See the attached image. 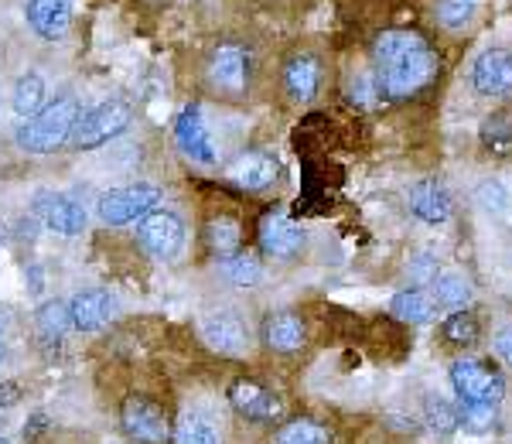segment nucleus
I'll list each match as a JSON object with an SVG mask.
<instances>
[{
    "label": "nucleus",
    "mask_w": 512,
    "mask_h": 444,
    "mask_svg": "<svg viewBox=\"0 0 512 444\" xmlns=\"http://www.w3.org/2000/svg\"><path fill=\"white\" fill-rule=\"evenodd\" d=\"M219 270L233 287H256L263 281V263L256 257H250V253H243V250L229 253V257L219 263Z\"/></svg>",
    "instance_id": "b1692460"
},
{
    "label": "nucleus",
    "mask_w": 512,
    "mask_h": 444,
    "mask_svg": "<svg viewBox=\"0 0 512 444\" xmlns=\"http://www.w3.org/2000/svg\"><path fill=\"white\" fill-rule=\"evenodd\" d=\"M434 301L441 304V308H451V311H465L468 301H472V281H468L465 274H437L434 281Z\"/></svg>",
    "instance_id": "4be33fe9"
},
{
    "label": "nucleus",
    "mask_w": 512,
    "mask_h": 444,
    "mask_svg": "<svg viewBox=\"0 0 512 444\" xmlns=\"http://www.w3.org/2000/svg\"><path fill=\"white\" fill-rule=\"evenodd\" d=\"M117 315V298L110 291H79L69 301V318L72 328L79 332H99L103 325H110V318Z\"/></svg>",
    "instance_id": "4468645a"
},
{
    "label": "nucleus",
    "mask_w": 512,
    "mask_h": 444,
    "mask_svg": "<svg viewBox=\"0 0 512 444\" xmlns=\"http://www.w3.org/2000/svg\"><path fill=\"white\" fill-rule=\"evenodd\" d=\"M35 325H38V335L45 342H59L65 339V332L72 328V318H69V304L62 301H45L35 315Z\"/></svg>",
    "instance_id": "a878e982"
},
{
    "label": "nucleus",
    "mask_w": 512,
    "mask_h": 444,
    "mask_svg": "<svg viewBox=\"0 0 512 444\" xmlns=\"http://www.w3.org/2000/svg\"><path fill=\"white\" fill-rule=\"evenodd\" d=\"M410 277H414L417 284H434L437 281V260L427 257V253H420L414 260V267H410Z\"/></svg>",
    "instance_id": "f704fd0d"
},
{
    "label": "nucleus",
    "mask_w": 512,
    "mask_h": 444,
    "mask_svg": "<svg viewBox=\"0 0 512 444\" xmlns=\"http://www.w3.org/2000/svg\"><path fill=\"white\" fill-rule=\"evenodd\" d=\"M263 339H267L274 352H297L304 339H308V328H304L301 315H294V311H277L263 325Z\"/></svg>",
    "instance_id": "aec40b11"
},
{
    "label": "nucleus",
    "mask_w": 512,
    "mask_h": 444,
    "mask_svg": "<svg viewBox=\"0 0 512 444\" xmlns=\"http://www.w3.org/2000/svg\"><path fill=\"white\" fill-rule=\"evenodd\" d=\"M79 117H82V106L76 96H55L52 103L41 106L35 117L21 123L14 141L28 154H52L62 144H69Z\"/></svg>",
    "instance_id": "f03ea898"
},
{
    "label": "nucleus",
    "mask_w": 512,
    "mask_h": 444,
    "mask_svg": "<svg viewBox=\"0 0 512 444\" xmlns=\"http://www.w3.org/2000/svg\"><path fill=\"white\" fill-rule=\"evenodd\" d=\"M175 444H222V438H219L216 427H212L209 417L185 414V417H181V424H178Z\"/></svg>",
    "instance_id": "c85d7f7f"
},
{
    "label": "nucleus",
    "mask_w": 512,
    "mask_h": 444,
    "mask_svg": "<svg viewBox=\"0 0 512 444\" xmlns=\"http://www.w3.org/2000/svg\"><path fill=\"white\" fill-rule=\"evenodd\" d=\"M130 120H134V110H130L127 103H120V100L99 103V106H93V110L79 117L76 130H72V137H69V144L76 147V151H93V147L113 141V137H120L123 130L130 127Z\"/></svg>",
    "instance_id": "20e7f679"
},
{
    "label": "nucleus",
    "mask_w": 512,
    "mask_h": 444,
    "mask_svg": "<svg viewBox=\"0 0 512 444\" xmlns=\"http://www.w3.org/2000/svg\"><path fill=\"white\" fill-rule=\"evenodd\" d=\"M441 332L451 345H475L478 342V318L472 311H451V318L441 325Z\"/></svg>",
    "instance_id": "7c9ffc66"
},
{
    "label": "nucleus",
    "mask_w": 512,
    "mask_h": 444,
    "mask_svg": "<svg viewBox=\"0 0 512 444\" xmlns=\"http://www.w3.org/2000/svg\"><path fill=\"white\" fill-rule=\"evenodd\" d=\"M229 400H233V407L239 410V414L250 417V421H256V424H270V421H277V417L284 414V404H280L277 393L263 390L260 383H250V380L233 383Z\"/></svg>",
    "instance_id": "2eb2a0df"
},
{
    "label": "nucleus",
    "mask_w": 512,
    "mask_h": 444,
    "mask_svg": "<svg viewBox=\"0 0 512 444\" xmlns=\"http://www.w3.org/2000/svg\"><path fill=\"white\" fill-rule=\"evenodd\" d=\"M229 178L246 188V192H260V188L274 185L277 178V158L267 151H246L239 154V158L233 161V168H229Z\"/></svg>",
    "instance_id": "a211bd4d"
},
{
    "label": "nucleus",
    "mask_w": 512,
    "mask_h": 444,
    "mask_svg": "<svg viewBox=\"0 0 512 444\" xmlns=\"http://www.w3.org/2000/svg\"><path fill=\"white\" fill-rule=\"evenodd\" d=\"M321 86V65L315 55H294L284 69V89L294 103H308L315 100Z\"/></svg>",
    "instance_id": "6ab92c4d"
},
{
    "label": "nucleus",
    "mask_w": 512,
    "mask_h": 444,
    "mask_svg": "<svg viewBox=\"0 0 512 444\" xmlns=\"http://www.w3.org/2000/svg\"><path fill=\"white\" fill-rule=\"evenodd\" d=\"M495 352H499V359L512 369V322L502 325L499 332H495Z\"/></svg>",
    "instance_id": "c9c22d12"
},
{
    "label": "nucleus",
    "mask_w": 512,
    "mask_h": 444,
    "mask_svg": "<svg viewBox=\"0 0 512 444\" xmlns=\"http://www.w3.org/2000/svg\"><path fill=\"white\" fill-rule=\"evenodd\" d=\"M209 82L212 89L229 100H239L250 89V48L236 41H222L216 52L209 55Z\"/></svg>",
    "instance_id": "423d86ee"
},
{
    "label": "nucleus",
    "mask_w": 512,
    "mask_h": 444,
    "mask_svg": "<svg viewBox=\"0 0 512 444\" xmlns=\"http://www.w3.org/2000/svg\"><path fill=\"white\" fill-rule=\"evenodd\" d=\"M45 82H41V76H35V72H28V76L18 79V86H14V96H11V106L18 117H35V113L45 106Z\"/></svg>",
    "instance_id": "bb28decb"
},
{
    "label": "nucleus",
    "mask_w": 512,
    "mask_h": 444,
    "mask_svg": "<svg viewBox=\"0 0 512 444\" xmlns=\"http://www.w3.org/2000/svg\"><path fill=\"white\" fill-rule=\"evenodd\" d=\"M451 386L461 404L499 407L502 397H506V380H502V373L492 369L489 363H478V359H454Z\"/></svg>",
    "instance_id": "7ed1b4c3"
},
{
    "label": "nucleus",
    "mask_w": 512,
    "mask_h": 444,
    "mask_svg": "<svg viewBox=\"0 0 512 444\" xmlns=\"http://www.w3.org/2000/svg\"><path fill=\"white\" fill-rule=\"evenodd\" d=\"M123 431L130 434L137 444H168L171 441V421H168V410L161 404H154L151 397H127L123 404Z\"/></svg>",
    "instance_id": "0eeeda50"
},
{
    "label": "nucleus",
    "mask_w": 512,
    "mask_h": 444,
    "mask_svg": "<svg viewBox=\"0 0 512 444\" xmlns=\"http://www.w3.org/2000/svg\"><path fill=\"white\" fill-rule=\"evenodd\" d=\"M260 246L267 257H294L304 246V229L294 219H287L284 212H267L260 222Z\"/></svg>",
    "instance_id": "ddd939ff"
},
{
    "label": "nucleus",
    "mask_w": 512,
    "mask_h": 444,
    "mask_svg": "<svg viewBox=\"0 0 512 444\" xmlns=\"http://www.w3.org/2000/svg\"><path fill=\"white\" fill-rule=\"evenodd\" d=\"M478 137H482V144L489 147V151L509 154L512 151V117L509 113H492V117H485Z\"/></svg>",
    "instance_id": "cd10ccee"
},
{
    "label": "nucleus",
    "mask_w": 512,
    "mask_h": 444,
    "mask_svg": "<svg viewBox=\"0 0 512 444\" xmlns=\"http://www.w3.org/2000/svg\"><path fill=\"white\" fill-rule=\"evenodd\" d=\"M373 59H376V82L386 96L393 100H407V96L427 89L441 69V59L424 35L410 28L383 31L373 41Z\"/></svg>",
    "instance_id": "f257e3e1"
},
{
    "label": "nucleus",
    "mask_w": 512,
    "mask_h": 444,
    "mask_svg": "<svg viewBox=\"0 0 512 444\" xmlns=\"http://www.w3.org/2000/svg\"><path fill=\"white\" fill-rule=\"evenodd\" d=\"M451 209H454L451 192L441 182H434V178H424V182H417L410 188V212H414L417 219L437 226V222L451 219Z\"/></svg>",
    "instance_id": "f3484780"
},
{
    "label": "nucleus",
    "mask_w": 512,
    "mask_h": 444,
    "mask_svg": "<svg viewBox=\"0 0 512 444\" xmlns=\"http://www.w3.org/2000/svg\"><path fill=\"white\" fill-rule=\"evenodd\" d=\"M0 444H7V441H4V438H0Z\"/></svg>",
    "instance_id": "ea45409f"
},
{
    "label": "nucleus",
    "mask_w": 512,
    "mask_h": 444,
    "mask_svg": "<svg viewBox=\"0 0 512 444\" xmlns=\"http://www.w3.org/2000/svg\"><path fill=\"white\" fill-rule=\"evenodd\" d=\"M175 141L181 151L198 164H216V158H219L198 106H185V110H181V117L175 123Z\"/></svg>",
    "instance_id": "f8f14e48"
},
{
    "label": "nucleus",
    "mask_w": 512,
    "mask_h": 444,
    "mask_svg": "<svg viewBox=\"0 0 512 444\" xmlns=\"http://www.w3.org/2000/svg\"><path fill=\"white\" fill-rule=\"evenodd\" d=\"M18 400H21V386L11 380H0V410L14 407Z\"/></svg>",
    "instance_id": "e433bc0d"
},
{
    "label": "nucleus",
    "mask_w": 512,
    "mask_h": 444,
    "mask_svg": "<svg viewBox=\"0 0 512 444\" xmlns=\"http://www.w3.org/2000/svg\"><path fill=\"white\" fill-rule=\"evenodd\" d=\"M472 82L482 96H495V100L512 96V52H506V48L482 52L472 69Z\"/></svg>",
    "instance_id": "9d476101"
},
{
    "label": "nucleus",
    "mask_w": 512,
    "mask_h": 444,
    "mask_svg": "<svg viewBox=\"0 0 512 444\" xmlns=\"http://www.w3.org/2000/svg\"><path fill=\"white\" fill-rule=\"evenodd\" d=\"M202 339L222 356H243L246 345H250V328L233 311H212L202 322Z\"/></svg>",
    "instance_id": "1a4fd4ad"
},
{
    "label": "nucleus",
    "mask_w": 512,
    "mask_h": 444,
    "mask_svg": "<svg viewBox=\"0 0 512 444\" xmlns=\"http://www.w3.org/2000/svg\"><path fill=\"white\" fill-rule=\"evenodd\" d=\"M28 24L45 41L65 38L72 24V0H28Z\"/></svg>",
    "instance_id": "dca6fc26"
},
{
    "label": "nucleus",
    "mask_w": 512,
    "mask_h": 444,
    "mask_svg": "<svg viewBox=\"0 0 512 444\" xmlns=\"http://www.w3.org/2000/svg\"><path fill=\"white\" fill-rule=\"evenodd\" d=\"M137 243L147 257L154 260H175L181 243H185V226L175 212H151L137 222Z\"/></svg>",
    "instance_id": "6e6552de"
},
{
    "label": "nucleus",
    "mask_w": 512,
    "mask_h": 444,
    "mask_svg": "<svg viewBox=\"0 0 512 444\" xmlns=\"http://www.w3.org/2000/svg\"><path fill=\"white\" fill-rule=\"evenodd\" d=\"M0 359H4V342H0Z\"/></svg>",
    "instance_id": "4c0bfd02"
},
{
    "label": "nucleus",
    "mask_w": 512,
    "mask_h": 444,
    "mask_svg": "<svg viewBox=\"0 0 512 444\" xmlns=\"http://www.w3.org/2000/svg\"><path fill=\"white\" fill-rule=\"evenodd\" d=\"M164 202V192L158 185H127L113 188V192L99 195V219L110 222V226H127V222H140L151 212H158Z\"/></svg>",
    "instance_id": "39448f33"
},
{
    "label": "nucleus",
    "mask_w": 512,
    "mask_h": 444,
    "mask_svg": "<svg viewBox=\"0 0 512 444\" xmlns=\"http://www.w3.org/2000/svg\"><path fill=\"white\" fill-rule=\"evenodd\" d=\"M0 328H4V315H0Z\"/></svg>",
    "instance_id": "58836bf2"
},
{
    "label": "nucleus",
    "mask_w": 512,
    "mask_h": 444,
    "mask_svg": "<svg viewBox=\"0 0 512 444\" xmlns=\"http://www.w3.org/2000/svg\"><path fill=\"white\" fill-rule=\"evenodd\" d=\"M390 311L400 322H410V325H424L434 318V298L420 287H410V291H400L396 298L390 301Z\"/></svg>",
    "instance_id": "412c9836"
},
{
    "label": "nucleus",
    "mask_w": 512,
    "mask_h": 444,
    "mask_svg": "<svg viewBox=\"0 0 512 444\" xmlns=\"http://www.w3.org/2000/svg\"><path fill=\"white\" fill-rule=\"evenodd\" d=\"M475 199L482 202V209L492 212V216H502V212L509 209V202H512L502 182H482V185H478V192H475Z\"/></svg>",
    "instance_id": "473e14b6"
},
{
    "label": "nucleus",
    "mask_w": 512,
    "mask_h": 444,
    "mask_svg": "<svg viewBox=\"0 0 512 444\" xmlns=\"http://www.w3.org/2000/svg\"><path fill=\"white\" fill-rule=\"evenodd\" d=\"M205 240H209L212 253L229 257V253H236L239 243H243V226H239V219L233 216H216L205 222Z\"/></svg>",
    "instance_id": "5701e85b"
},
{
    "label": "nucleus",
    "mask_w": 512,
    "mask_h": 444,
    "mask_svg": "<svg viewBox=\"0 0 512 444\" xmlns=\"http://www.w3.org/2000/svg\"><path fill=\"white\" fill-rule=\"evenodd\" d=\"M35 216L45 222V229H52L59 236H79L86 229V209L76 199H69V195H55V192L38 195Z\"/></svg>",
    "instance_id": "9b49d317"
},
{
    "label": "nucleus",
    "mask_w": 512,
    "mask_h": 444,
    "mask_svg": "<svg viewBox=\"0 0 512 444\" xmlns=\"http://www.w3.org/2000/svg\"><path fill=\"white\" fill-rule=\"evenodd\" d=\"M424 421L437 434V438H448V434L458 431V410H454L444 397H427Z\"/></svg>",
    "instance_id": "c756f323"
},
{
    "label": "nucleus",
    "mask_w": 512,
    "mask_h": 444,
    "mask_svg": "<svg viewBox=\"0 0 512 444\" xmlns=\"http://www.w3.org/2000/svg\"><path fill=\"white\" fill-rule=\"evenodd\" d=\"M475 18V0H441L437 4V21L448 31H461Z\"/></svg>",
    "instance_id": "2f4dec72"
},
{
    "label": "nucleus",
    "mask_w": 512,
    "mask_h": 444,
    "mask_svg": "<svg viewBox=\"0 0 512 444\" xmlns=\"http://www.w3.org/2000/svg\"><path fill=\"white\" fill-rule=\"evenodd\" d=\"M458 424H465V431H492L495 424V407L485 404H461Z\"/></svg>",
    "instance_id": "72a5a7b5"
},
{
    "label": "nucleus",
    "mask_w": 512,
    "mask_h": 444,
    "mask_svg": "<svg viewBox=\"0 0 512 444\" xmlns=\"http://www.w3.org/2000/svg\"><path fill=\"white\" fill-rule=\"evenodd\" d=\"M274 444H332V431L311 417H297L280 427Z\"/></svg>",
    "instance_id": "393cba45"
}]
</instances>
